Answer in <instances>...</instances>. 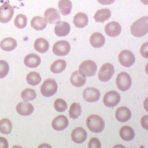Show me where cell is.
Segmentation results:
<instances>
[{
  "label": "cell",
  "instance_id": "21",
  "mask_svg": "<svg viewBox=\"0 0 148 148\" xmlns=\"http://www.w3.org/2000/svg\"><path fill=\"white\" fill-rule=\"evenodd\" d=\"M106 39L100 33H94L90 36V43L95 48H99L105 44Z\"/></svg>",
  "mask_w": 148,
  "mask_h": 148
},
{
  "label": "cell",
  "instance_id": "32",
  "mask_svg": "<svg viewBox=\"0 0 148 148\" xmlns=\"http://www.w3.org/2000/svg\"><path fill=\"white\" fill-rule=\"evenodd\" d=\"M26 80L28 84L32 86H36L40 83L42 78L37 72H30L27 75Z\"/></svg>",
  "mask_w": 148,
  "mask_h": 148
},
{
  "label": "cell",
  "instance_id": "3",
  "mask_svg": "<svg viewBox=\"0 0 148 148\" xmlns=\"http://www.w3.org/2000/svg\"><path fill=\"white\" fill-rule=\"evenodd\" d=\"M58 89V85L53 79H48L46 80L40 88V92L46 97H52L55 95Z\"/></svg>",
  "mask_w": 148,
  "mask_h": 148
},
{
  "label": "cell",
  "instance_id": "23",
  "mask_svg": "<svg viewBox=\"0 0 148 148\" xmlns=\"http://www.w3.org/2000/svg\"><path fill=\"white\" fill-rule=\"evenodd\" d=\"M111 12L110 10L108 9H103L99 10L97 11L93 18L97 23H104L111 18Z\"/></svg>",
  "mask_w": 148,
  "mask_h": 148
},
{
  "label": "cell",
  "instance_id": "33",
  "mask_svg": "<svg viewBox=\"0 0 148 148\" xmlns=\"http://www.w3.org/2000/svg\"><path fill=\"white\" fill-rule=\"evenodd\" d=\"M21 96L24 102H28L35 99L37 97V93L33 89L28 88L22 92Z\"/></svg>",
  "mask_w": 148,
  "mask_h": 148
},
{
  "label": "cell",
  "instance_id": "40",
  "mask_svg": "<svg viewBox=\"0 0 148 148\" xmlns=\"http://www.w3.org/2000/svg\"><path fill=\"white\" fill-rule=\"evenodd\" d=\"M98 2L103 5H109L112 4L115 0H97Z\"/></svg>",
  "mask_w": 148,
  "mask_h": 148
},
{
  "label": "cell",
  "instance_id": "11",
  "mask_svg": "<svg viewBox=\"0 0 148 148\" xmlns=\"http://www.w3.org/2000/svg\"><path fill=\"white\" fill-rule=\"evenodd\" d=\"M84 99L88 102L98 101L101 97L99 91L94 88H88L84 90L83 94Z\"/></svg>",
  "mask_w": 148,
  "mask_h": 148
},
{
  "label": "cell",
  "instance_id": "28",
  "mask_svg": "<svg viewBox=\"0 0 148 148\" xmlns=\"http://www.w3.org/2000/svg\"><path fill=\"white\" fill-rule=\"evenodd\" d=\"M47 22L45 18L40 16H35L31 21V27L36 30H43L46 28Z\"/></svg>",
  "mask_w": 148,
  "mask_h": 148
},
{
  "label": "cell",
  "instance_id": "15",
  "mask_svg": "<svg viewBox=\"0 0 148 148\" xmlns=\"http://www.w3.org/2000/svg\"><path fill=\"white\" fill-rule=\"evenodd\" d=\"M69 123V122L67 118L64 115H61L56 117L53 120L52 126L55 130L62 131L67 127Z\"/></svg>",
  "mask_w": 148,
  "mask_h": 148
},
{
  "label": "cell",
  "instance_id": "31",
  "mask_svg": "<svg viewBox=\"0 0 148 148\" xmlns=\"http://www.w3.org/2000/svg\"><path fill=\"white\" fill-rule=\"evenodd\" d=\"M82 107L79 103H73L69 111L70 117L73 119H77L82 114Z\"/></svg>",
  "mask_w": 148,
  "mask_h": 148
},
{
  "label": "cell",
  "instance_id": "27",
  "mask_svg": "<svg viewBox=\"0 0 148 148\" xmlns=\"http://www.w3.org/2000/svg\"><path fill=\"white\" fill-rule=\"evenodd\" d=\"M34 47L37 52L44 53L47 52L49 49V45L46 39L44 38H38L35 41Z\"/></svg>",
  "mask_w": 148,
  "mask_h": 148
},
{
  "label": "cell",
  "instance_id": "41",
  "mask_svg": "<svg viewBox=\"0 0 148 148\" xmlns=\"http://www.w3.org/2000/svg\"><path fill=\"white\" fill-rule=\"evenodd\" d=\"M141 2H143L145 5H148V0H140Z\"/></svg>",
  "mask_w": 148,
  "mask_h": 148
},
{
  "label": "cell",
  "instance_id": "1",
  "mask_svg": "<svg viewBox=\"0 0 148 148\" xmlns=\"http://www.w3.org/2000/svg\"><path fill=\"white\" fill-rule=\"evenodd\" d=\"M148 17L144 16L135 21L131 27V33L133 36L138 38L144 37L148 32Z\"/></svg>",
  "mask_w": 148,
  "mask_h": 148
},
{
  "label": "cell",
  "instance_id": "26",
  "mask_svg": "<svg viewBox=\"0 0 148 148\" xmlns=\"http://www.w3.org/2000/svg\"><path fill=\"white\" fill-rule=\"evenodd\" d=\"M135 132L132 127L125 126L122 127L120 131L121 138L125 141H131L135 138Z\"/></svg>",
  "mask_w": 148,
  "mask_h": 148
},
{
  "label": "cell",
  "instance_id": "2",
  "mask_svg": "<svg viewBox=\"0 0 148 148\" xmlns=\"http://www.w3.org/2000/svg\"><path fill=\"white\" fill-rule=\"evenodd\" d=\"M86 124L89 130L94 133H100L104 129L105 123L102 117L97 114L89 116L86 121Z\"/></svg>",
  "mask_w": 148,
  "mask_h": 148
},
{
  "label": "cell",
  "instance_id": "34",
  "mask_svg": "<svg viewBox=\"0 0 148 148\" xmlns=\"http://www.w3.org/2000/svg\"><path fill=\"white\" fill-rule=\"evenodd\" d=\"M28 18L23 14H18L14 20V25L18 29H24L27 25Z\"/></svg>",
  "mask_w": 148,
  "mask_h": 148
},
{
  "label": "cell",
  "instance_id": "35",
  "mask_svg": "<svg viewBox=\"0 0 148 148\" xmlns=\"http://www.w3.org/2000/svg\"><path fill=\"white\" fill-rule=\"evenodd\" d=\"M9 64L5 60H0V79L5 77L9 74Z\"/></svg>",
  "mask_w": 148,
  "mask_h": 148
},
{
  "label": "cell",
  "instance_id": "13",
  "mask_svg": "<svg viewBox=\"0 0 148 148\" xmlns=\"http://www.w3.org/2000/svg\"><path fill=\"white\" fill-rule=\"evenodd\" d=\"M87 132L83 127H77L71 132L72 141L76 144H82L87 138Z\"/></svg>",
  "mask_w": 148,
  "mask_h": 148
},
{
  "label": "cell",
  "instance_id": "43",
  "mask_svg": "<svg viewBox=\"0 0 148 148\" xmlns=\"http://www.w3.org/2000/svg\"><path fill=\"white\" fill-rule=\"evenodd\" d=\"M2 1V0H0V2H1Z\"/></svg>",
  "mask_w": 148,
  "mask_h": 148
},
{
  "label": "cell",
  "instance_id": "37",
  "mask_svg": "<svg viewBox=\"0 0 148 148\" xmlns=\"http://www.w3.org/2000/svg\"><path fill=\"white\" fill-rule=\"evenodd\" d=\"M89 148H101V144L100 141L96 138H93L90 139L88 144Z\"/></svg>",
  "mask_w": 148,
  "mask_h": 148
},
{
  "label": "cell",
  "instance_id": "17",
  "mask_svg": "<svg viewBox=\"0 0 148 148\" xmlns=\"http://www.w3.org/2000/svg\"><path fill=\"white\" fill-rule=\"evenodd\" d=\"M115 116L116 119L121 122H126L131 119V112L128 108L121 107L116 111Z\"/></svg>",
  "mask_w": 148,
  "mask_h": 148
},
{
  "label": "cell",
  "instance_id": "5",
  "mask_svg": "<svg viewBox=\"0 0 148 148\" xmlns=\"http://www.w3.org/2000/svg\"><path fill=\"white\" fill-rule=\"evenodd\" d=\"M131 84V78L127 73L122 72L117 75L116 78V85L121 91L126 92L128 90Z\"/></svg>",
  "mask_w": 148,
  "mask_h": 148
},
{
  "label": "cell",
  "instance_id": "30",
  "mask_svg": "<svg viewBox=\"0 0 148 148\" xmlns=\"http://www.w3.org/2000/svg\"><path fill=\"white\" fill-rule=\"evenodd\" d=\"M12 129V123L8 119H3L0 121V132L5 134L9 135Z\"/></svg>",
  "mask_w": 148,
  "mask_h": 148
},
{
  "label": "cell",
  "instance_id": "12",
  "mask_svg": "<svg viewBox=\"0 0 148 148\" xmlns=\"http://www.w3.org/2000/svg\"><path fill=\"white\" fill-rule=\"evenodd\" d=\"M122 28L120 24L116 21H111L105 27V32L106 34L110 37L119 36L121 33Z\"/></svg>",
  "mask_w": 148,
  "mask_h": 148
},
{
  "label": "cell",
  "instance_id": "6",
  "mask_svg": "<svg viewBox=\"0 0 148 148\" xmlns=\"http://www.w3.org/2000/svg\"><path fill=\"white\" fill-rule=\"evenodd\" d=\"M14 14L13 7L8 3H3L0 7V23H8Z\"/></svg>",
  "mask_w": 148,
  "mask_h": 148
},
{
  "label": "cell",
  "instance_id": "20",
  "mask_svg": "<svg viewBox=\"0 0 148 148\" xmlns=\"http://www.w3.org/2000/svg\"><path fill=\"white\" fill-rule=\"evenodd\" d=\"M89 22L88 17L86 14L79 12L76 14L73 19L74 25L79 28H84L88 25Z\"/></svg>",
  "mask_w": 148,
  "mask_h": 148
},
{
  "label": "cell",
  "instance_id": "29",
  "mask_svg": "<svg viewBox=\"0 0 148 148\" xmlns=\"http://www.w3.org/2000/svg\"><path fill=\"white\" fill-rule=\"evenodd\" d=\"M67 66V64L64 60H58L51 66V71L54 74H60L63 72Z\"/></svg>",
  "mask_w": 148,
  "mask_h": 148
},
{
  "label": "cell",
  "instance_id": "39",
  "mask_svg": "<svg viewBox=\"0 0 148 148\" xmlns=\"http://www.w3.org/2000/svg\"><path fill=\"white\" fill-rule=\"evenodd\" d=\"M9 143L6 139L3 137H0V148H8Z\"/></svg>",
  "mask_w": 148,
  "mask_h": 148
},
{
  "label": "cell",
  "instance_id": "14",
  "mask_svg": "<svg viewBox=\"0 0 148 148\" xmlns=\"http://www.w3.org/2000/svg\"><path fill=\"white\" fill-rule=\"evenodd\" d=\"M71 30L70 24L65 21H58L55 27V33L58 37H65L67 36Z\"/></svg>",
  "mask_w": 148,
  "mask_h": 148
},
{
  "label": "cell",
  "instance_id": "25",
  "mask_svg": "<svg viewBox=\"0 0 148 148\" xmlns=\"http://www.w3.org/2000/svg\"><path fill=\"white\" fill-rule=\"evenodd\" d=\"M86 77L83 76L79 71L73 73L70 77V82L74 86L82 87L86 83Z\"/></svg>",
  "mask_w": 148,
  "mask_h": 148
},
{
  "label": "cell",
  "instance_id": "38",
  "mask_svg": "<svg viewBox=\"0 0 148 148\" xmlns=\"http://www.w3.org/2000/svg\"><path fill=\"white\" fill-rule=\"evenodd\" d=\"M141 55L145 58H148V42L144 43L140 49Z\"/></svg>",
  "mask_w": 148,
  "mask_h": 148
},
{
  "label": "cell",
  "instance_id": "10",
  "mask_svg": "<svg viewBox=\"0 0 148 148\" xmlns=\"http://www.w3.org/2000/svg\"><path fill=\"white\" fill-rule=\"evenodd\" d=\"M119 60L121 65L125 67H130L135 62V57L134 53L128 50L121 51L119 55Z\"/></svg>",
  "mask_w": 148,
  "mask_h": 148
},
{
  "label": "cell",
  "instance_id": "4",
  "mask_svg": "<svg viewBox=\"0 0 148 148\" xmlns=\"http://www.w3.org/2000/svg\"><path fill=\"white\" fill-rule=\"evenodd\" d=\"M97 66L92 60H86L79 66V73L85 77H91L96 74Z\"/></svg>",
  "mask_w": 148,
  "mask_h": 148
},
{
  "label": "cell",
  "instance_id": "24",
  "mask_svg": "<svg viewBox=\"0 0 148 148\" xmlns=\"http://www.w3.org/2000/svg\"><path fill=\"white\" fill-rule=\"evenodd\" d=\"M58 7L61 14L64 16H67L71 12L73 4L70 0H60Z\"/></svg>",
  "mask_w": 148,
  "mask_h": 148
},
{
  "label": "cell",
  "instance_id": "9",
  "mask_svg": "<svg viewBox=\"0 0 148 148\" xmlns=\"http://www.w3.org/2000/svg\"><path fill=\"white\" fill-rule=\"evenodd\" d=\"M53 52L57 56L67 55L71 50L70 43L66 40H60L56 42L53 47Z\"/></svg>",
  "mask_w": 148,
  "mask_h": 148
},
{
  "label": "cell",
  "instance_id": "19",
  "mask_svg": "<svg viewBox=\"0 0 148 148\" xmlns=\"http://www.w3.org/2000/svg\"><path fill=\"white\" fill-rule=\"evenodd\" d=\"M24 64L29 68H36L41 63V59L39 56L30 53L27 56L24 60Z\"/></svg>",
  "mask_w": 148,
  "mask_h": 148
},
{
  "label": "cell",
  "instance_id": "16",
  "mask_svg": "<svg viewBox=\"0 0 148 148\" xmlns=\"http://www.w3.org/2000/svg\"><path fill=\"white\" fill-rule=\"evenodd\" d=\"M44 15L47 22L49 24H56L60 21V15L58 11L54 8L48 9L45 11Z\"/></svg>",
  "mask_w": 148,
  "mask_h": 148
},
{
  "label": "cell",
  "instance_id": "18",
  "mask_svg": "<svg viewBox=\"0 0 148 148\" xmlns=\"http://www.w3.org/2000/svg\"><path fill=\"white\" fill-rule=\"evenodd\" d=\"M33 106L27 102H21L16 106V111L19 114L24 116H29L32 114L34 111Z\"/></svg>",
  "mask_w": 148,
  "mask_h": 148
},
{
  "label": "cell",
  "instance_id": "7",
  "mask_svg": "<svg viewBox=\"0 0 148 148\" xmlns=\"http://www.w3.org/2000/svg\"><path fill=\"white\" fill-rule=\"evenodd\" d=\"M114 74V68L110 63H106L102 66L98 73V78L102 82L110 80Z\"/></svg>",
  "mask_w": 148,
  "mask_h": 148
},
{
  "label": "cell",
  "instance_id": "42",
  "mask_svg": "<svg viewBox=\"0 0 148 148\" xmlns=\"http://www.w3.org/2000/svg\"><path fill=\"white\" fill-rule=\"evenodd\" d=\"M18 1H23V0H18Z\"/></svg>",
  "mask_w": 148,
  "mask_h": 148
},
{
  "label": "cell",
  "instance_id": "8",
  "mask_svg": "<svg viewBox=\"0 0 148 148\" xmlns=\"http://www.w3.org/2000/svg\"><path fill=\"white\" fill-rule=\"evenodd\" d=\"M120 94L116 91L112 90L104 95L103 102L106 107L112 108L117 106L120 102Z\"/></svg>",
  "mask_w": 148,
  "mask_h": 148
},
{
  "label": "cell",
  "instance_id": "36",
  "mask_svg": "<svg viewBox=\"0 0 148 148\" xmlns=\"http://www.w3.org/2000/svg\"><path fill=\"white\" fill-rule=\"evenodd\" d=\"M54 107L56 111L58 112H62L67 110V104L64 99H57L54 103Z\"/></svg>",
  "mask_w": 148,
  "mask_h": 148
},
{
  "label": "cell",
  "instance_id": "22",
  "mask_svg": "<svg viewBox=\"0 0 148 148\" xmlns=\"http://www.w3.org/2000/svg\"><path fill=\"white\" fill-rule=\"evenodd\" d=\"M17 47V42L12 38H6L3 39L0 43L1 48L7 52L14 50Z\"/></svg>",
  "mask_w": 148,
  "mask_h": 148
}]
</instances>
